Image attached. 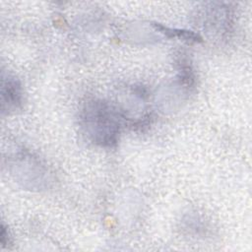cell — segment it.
<instances>
[{
    "label": "cell",
    "instance_id": "6da1fadb",
    "mask_svg": "<svg viewBox=\"0 0 252 252\" xmlns=\"http://www.w3.org/2000/svg\"><path fill=\"white\" fill-rule=\"evenodd\" d=\"M109 107L101 102H95L86 112V122L92 129L94 140L104 146H111L117 141L119 124Z\"/></svg>",
    "mask_w": 252,
    "mask_h": 252
},
{
    "label": "cell",
    "instance_id": "3957f363",
    "mask_svg": "<svg viewBox=\"0 0 252 252\" xmlns=\"http://www.w3.org/2000/svg\"><path fill=\"white\" fill-rule=\"evenodd\" d=\"M153 26L156 28V30L162 32L163 34H165L168 37H179V38H181L183 40H186L188 42L201 41V37L198 34H196L192 32L175 30V29H168V28H166L162 25H159V24H153Z\"/></svg>",
    "mask_w": 252,
    "mask_h": 252
},
{
    "label": "cell",
    "instance_id": "7a4b0ae2",
    "mask_svg": "<svg viewBox=\"0 0 252 252\" xmlns=\"http://www.w3.org/2000/svg\"><path fill=\"white\" fill-rule=\"evenodd\" d=\"M22 92L21 86L14 79H8L2 82V104L8 103V107H16L21 103Z\"/></svg>",
    "mask_w": 252,
    "mask_h": 252
}]
</instances>
